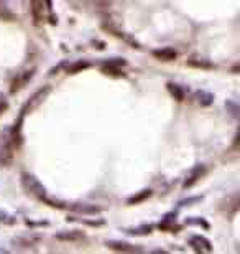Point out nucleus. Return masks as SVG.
<instances>
[{"mask_svg":"<svg viewBox=\"0 0 240 254\" xmlns=\"http://www.w3.org/2000/svg\"><path fill=\"white\" fill-rule=\"evenodd\" d=\"M21 185H23L25 190H27L30 195H33L35 198H38V200H41V201L48 200L46 192H45V188H43V185L38 182V180L35 178L33 175H30V174L21 175Z\"/></svg>","mask_w":240,"mask_h":254,"instance_id":"1","label":"nucleus"},{"mask_svg":"<svg viewBox=\"0 0 240 254\" xmlns=\"http://www.w3.org/2000/svg\"><path fill=\"white\" fill-rule=\"evenodd\" d=\"M106 246L112 251L122 254H143V248L135 246V244L127 243V241H106Z\"/></svg>","mask_w":240,"mask_h":254,"instance_id":"2","label":"nucleus"},{"mask_svg":"<svg viewBox=\"0 0 240 254\" xmlns=\"http://www.w3.org/2000/svg\"><path fill=\"white\" fill-rule=\"evenodd\" d=\"M102 28L106 30V32L112 33L113 37L120 38L122 41L129 43V45L133 46V48H140V43H138L137 40H133V37H130L129 33H125L124 30H120L119 27H115V25H112V23H102Z\"/></svg>","mask_w":240,"mask_h":254,"instance_id":"3","label":"nucleus"},{"mask_svg":"<svg viewBox=\"0 0 240 254\" xmlns=\"http://www.w3.org/2000/svg\"><path fill=\"white\" fill-rule=\"evenodd\" d=\"M33 75H35V68L23 71V73H20L18 76H15V79L12 81V84H10V93L12 94H17V93L20 91V89H23L25 86L30 83V79L33 78Z\"/></svg>","mask_w":240,"mask_h":254,"instance_id":"4","label":"nucleus"},{"mask_svg":"<svg viewBox=\"0 0 240 254\" xmlns=\"http://www.w3.org/2000/svg\"><path fill=\"white\" fill-rule=\"evenodd\" d=\"M189 244L196 249V253L198 254H209L212 249L211 243H209L204 236H191Z\"/></svg>","mask_w":240,"mask_h":254,"instance_id":"5","label":"nucleus"},{"mask_svg":"<svg viewBox=\"0 0 240 254\" xmlns=\"http://www.w3.org/2000/svg\"><path fill=\"white\" fill-rule=\"evenodd\" d=\"M71 212L74 213H79V215H97L100 213V206L97 205H87V203H73L68 206Z\"/></svg>","mask_w":240,"mask_h":254,"instance_id":"6","label":"nucleus"},{"mask_svg":"<svg viewBox=\"0 0 240 254\" xmlns=\"http://www.w3.org/2000/svg\"><path fill=\"white\" fill-rule=\"evenodd\" d=\"M204 174H206V167H204V165L196 167V169L191 170V172H189V175L186 176V180H185V183H183V187H185V188H191V187H194V183L198 182V180H199Z\"/></svg>","mask_w":240,"mask_h":254,"instance_id":"7","label":"nucleus"},{"mask_svg":"<svg viewBox=\"0 0 240 254\" xmlns=\"http://www.w3.org/2000/svg\"><path fill=\"white\" fill-rule=\"evenodd\" d=\"M56 238L59 241H79V239H84L86 234L82 233V231L71 230V231H59V233H56Z\"/></svg>","mask_w":240,"mask_h":254,"instance_id":"8","label":"nucleus"},{"mask_svg":"<svg viewBox=\"0 0 240 254\" xmlns=\"http://www.w3.org/2000/svg\"><path fill=\"white\" fill-rule=\"evenodd\" d=\"M153 57L161 59V61H173V59H176L178 53L173 48H160L153 51Z\"/></svg>","mask_w":240,"mask_h":254,"instance_id":"9","label":"nucleus"},{"mask_svg":"<svg viewBox=\"0 0 240 254\" xmlns=\"http://www.w3.org/2000/svg\"><path fill=\"white\" fill-rule=\"evenodd\" d=\"M40 241V236H21V238L15 239L14 241V246L17 248H21V249H27V248H33L35 244Z\"/></svg>","mask_w":240,"mask_h":254,"instance_id":"10","label":"nucleus"},{"mask_svg":"<svg viewBox=\"0 0 240 254\" xmlns=\"http://www.w3.org/2000/svg\"><path fill=\"white\" fill-rule=\"evenodd\" d=\"M50 5L48 3H43V2H33L32 3V14L37 20H41L45 17V8H48Z\"/></svg>","mask_w":240,"mask_h":254,"instance_id":"11","label":"nucleus"},{"mask_svg":"<svg viewBox=\"0 0 240 254\" xmlns=\"http://www.w3.org/2000/svg\"><path fill=\"white\" fill-rule=\"evenodd\" d=\"M196 101L201 106H211L214 102V96L207 91H196Z\"/></svg>","mask_w":240,"mask_h":254,"instance_id":"12","label":"nucleus"},{"mask_svg":"<svg viewBox=\"0 0 240 254\" xmlns=\"http://www.w3.org/2000/svg\"><path fill=\"white\" fill-rule=\"evenodd\" d=\"M166 88H168V91L171 93V96H174L178 99V101H183V99H185V89L181 88L180 84H174V83H168L166 84Z\"/></svg>","mask_w":240,"mask_h":254,"instance_id":"13","label":"nucleus"},{"mask_svg":"<svg viewBox=\"0 0 240 254\" xmlns=\"http://www.w3.org/2000/svg\"><path fill=\"white\" fill-rule=\"evenodd\" d=\"M151 192L150 188H147V190H142L140 193H137V195H133L132 198L129 200V205H135V203H142V201H145L147 198L151 196Z\"/></svg>","mask_w":240,"mask_h":254,"instance_id":"14","label":"nucleus"},{"mask_svg":"<svg viewBox=\"0 0 240 254\" xmlns=\"http://www.w3.org/2000/svg\"><path fill=\"white\" fill-rule=\"evenodd\" d=\"M48 89H50L48 86H45V88H41V89H38V91L32 96V99H28L27 104H25V106H27V109H30V107H33V104H37V102H40V99L45 98V94H46Z\"/></svg>","mask_w":240,"mask_h":254,"instance_id":"15","label":"nucleus"},{"mask_svg":"<svg viewBox=\"0 0 240 254\" xmlns=\"http://www.w3.org/2000/svg\"><path fill=\"white\" fill-rule=\"evenodd\" d=\"M187 64H189V66H194V68H206V70L214 66L211 61H204V59H189Z\"/></svg>","mask_w":240,"mask_h":254,"instance_id":"16","label":"nucleus"},{"mask_svg":"<svg viewBox=\"0 0 240 254\" xmlns=\"http://www.w3.org/2000/svg\"><path fill=\"white\" fill-rule=\"evenodd\" d=\"M86 68H89V63L87 61H76L74 64H71V66L68 68V73H77V71H81V70H86Z\"/></svg>","mask_w":240,"mask_h":254,"instance_id":"17","label":"nucleus"},{"mask_svg":"<svg viewBox=\"0 0 240 254\" xmlns=\"http://www.w3.org/2000/svg\"><path fill=\"white\" fill-rule=\"evenodd\" d=\"M186 223H189V225L191 223H196V226H203V228H206V230H209V223L203 218H187Z\"/></svg>","mask_w":240,"mask_h":254,"instance_id":"18","label":"nucleus"},{"mask_svg":"<svg viewBox=\"0 0 240 254\" xmlns=\"http://www.w3.org/2000/svg\"><path fill=\"white\" fill-rule=\"evenodd\" d=\"M151 230H153V228L145 225L142 228H137V230H130V233H133V234H145V233H151Z\"/></svg>","mask_w":240,"mask_h":254,"instance_id":"19","label":"nucleus"},{"mask_svg":"<svg viewBox=\"0 0 240 254\" xmlns=\"http://www.w3.org/2000/svg\"><path fill=\"white\" fill-rule=\"evenodd\" d=\"M27 225L28 226H48V221H30V219H27Z\"/></svg>","mask_w":240,"mask_h":254,"instance_id":"20","label":"nucleus"},{"mask_svg":"<svg viewBox=\"0 0 240 254\" xmlns=\"http://www.w3.org/2000/svg\"><path fill=\"white\" fill-rule=\"evenodd\" d=\"M7 109H8L7 101H5V99H3L2 96H0V114H2V113H5Z\"/></svg>","mask_w":240,"mask_h":254,"instance_id":"21","label":"nucleus"},{"mask_svg":"<svg viewBox=\"0 0 240 254\" xmlns=\"http://www.w3.org/2000/svg\"><path fill=\"white\" fill-rule=\"evenodd\" d=\"M225 106H227V109H230V111H232L234 116L237 114V104H235V102H227Z\"/></svg>","mask_w":240,"mask_h":254,"instance_id":"22","label":"nucleus"},{"mask_svg":"<svg viewBox=\"0 0 240 254\" xmlns=\"http://www.w3.org/2000/svg\"><path fill=\"white\" fill-rule=\"evenodd\" d=\"M151 254H168L166 251H163V249H158V251H153Z\"/></svg>","mask_w":240,"mask_h":254,"instance_id":"23","label":"nucleus"},{"mask_svg":"<svg viewBox=\"0 0 240 254\" xmlns=\"http://www.w3.org/2000/svg\"><path fill=\"white\" fill-rule=\"evenodd\" d=\"M0 254H10V253H8L7 249H0Z\"/></svg>","mask_w":240,"mask_h":254,"instance_id":"24","label":"nucleus"}]
</instances>
